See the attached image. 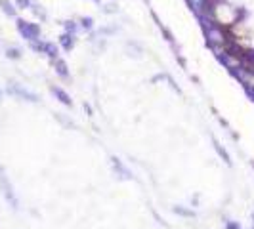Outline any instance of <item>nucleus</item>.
Wrapping results in <instances>:
<instances>
[{
    "mask_svg": "<svg viewBox=\"0 0 254 229\" xmlns=\"http://www.w3.org/2000/svg\"><path fill=\"white\" fill-rule=\"evenodd\" d=\"M14 4L17 10H29L31 4H33V0H14Z\"/></svg>",
    "mask_w": 254,
    "mask_h": 229,
    "instance_id": "nucleus-18",
    "label": "nucleus"
},
{
    "mask_svg": "<svg viewBox=\"0 0 254 229\" xmlns=\"http://www.w3.org/2000/svg\"><path fill=\"white\" fill-rule=\"evenodd\" d=\"M224 229H243V228H241L239 222H235V220H226V224H224Z\"/></svg>",
    "mask_w": 254,
    "mask_h": 229,
    "instance_id": "nucleus-19",
    "label": "nucleus"
},
{
    "mask_svg": "<svg viewBox=\"0 0 254 229\" xmlns=\"http://www.w3.org/2000/svg\"><path fill=\"white\" fill-rule=\"evenodd\" d=\"M52 67H54V71H56V75L61 78V80H69L71 78V69H69V65H67V61H65L63 57L54 59V61H52Z\"/></svg>",
    "mask_w": 254,
    "mask_h": 229,
    "instance_id": "nucleus-4",
    "label": "nucleus"
},
{
    "mask_svg": "<svg viewBox=\"0 0 254 229\" xmlns=\"http://www.w3.org/2000/svg\"><path fill=\"white\" fill-rule=\"evenodd\" d=\"M125 54L128 57H134V59H141L143 54H145V50H143V46L140 42H136V40H128L125 44Z\"/></svg>",
    "mask_w": 254,
    "mask_h": 229,
    "instance_id": "nucleus-7",
    "label": "nucleus"
},
{
    "mask_svg": "<svg viewBox=\"0 0 254 229\" xmlns=\"http://www.w3.org/2000/svg\"><path fill=\"white\" fill-rule=\"evenodd\" d=\"M251 164H253V168H254V162H251Z\"/></svg>",
    "mask_w": 254,
    "mask_h": 229,
    "instance_id": "nucleus-25",
    "label": "nucleus"
},
{
    "mask_svg": "<svg viewBox=\"0 0 254 229\" xmlns=\"http://www.w3.org/2000/svg\"><path fill=\"white\" fill-rule=\"evenodd\" d=\"M117 31H119V27H117V25H111V27H101L98 31V37H101V38H107V37H113V35H117Z\"/></svg>",
    "mask_w": 254,
    "mask_h": 229,
    "instance_id": "nucleus-15",
    "label": "nucleus"
},
{
    "mask_svg": "<svg viewBox=\"0 0 254 229\" xmlns=\"http://www.w3.org/2000/svg\"><path fill=\"white\" fill-rule=\"evenodd\" d=\"M50 94H52L59 103H63L65 107H73V100H71V96L63 90V88H61V86L50 84Z\"/></svg>",
    "mask_w": 254,
    "mask_h": 229,
    "instance_id": "nucleus-6",
    "label": "nucleus"
},
{
    "mask_svg": "<svg viewBox=\"0 0 254 229\" xmlns=\"http://www.w3.org/2000/svg\"><path fill=\"white\" fill-rule=\"evenodd\" d=\"M4 56L8 57L10 61H19V59L23 57V50H21L19 46H8V48L4 50Z\"/></svg>",
    "mask_w": 254,
    "mask_h": 229,
    "instance_id": "nucleus-11",
    "label": "nucleus"
},
{
    "mask_svg": "<svg viewBox=\"0 0 254 229\" xmlns=\"http://www.w3.org/2000/svg\"><path fill=\"white\" fill-rule=\"evenodd\" d=\"M83 107H85V111H86V113H88V114H92V105H90V103H86V101H85V105H83Z\"/></svg>",
    "mask_w": 254,
    "mask_h": 229,
    "instance_id": "nucleus-21",
    "label": "nucleus"
},
{
    "mask_svg": "<svg viewBox=\"0 0 254 229\" xmlns=\"http://www.w3.org/2000/svg\"><path fill=\"white\" fill-rule=\"evenodd\" d=\"M63 29H65V33H69V35H75V37H77L79 23H77V21H73V19H67V21H63Z\"/></svg>",
    "mask_w": 254,
    "mask_h": 229,
    "instance_id": "nucleus-16",
    "label": "nucleus"
},
{
    "mask_svg": "<svg viewBox=\"0 0 254 229\" xmlns=\"http://www.w3.org/2000/svg\"><path fill=\"white\" fill-rule=\"evenodd\" d=\"M161 33L167 37V40H169V42H174V37H172V33H170V31L165 27V25H161Z\"/></svg>",
    "mask_w": 254,
    "mask_h": 229,
    "instance_id": "nucleus-20",
    "label": "nucleus"
},
{
    "mask_svg": "<svg viewBox=\"0 0 254 229\" xmlns=\"http://www.w3.org/2000/svg\"><path fill=\"white\" fill-rule=\"evenodd\" d=\"M253 228H254V214H253Z\"/></svg>",
    "mask_w": 254,
    "mask_h": 229,
    "instance_id": "nucleus-23",
    "label": "nucleus"
},
{
    "mask_svg": "<svg viewBox=\"0 0 254 229\" xmlns=\"http://www.w3.org/2000/svg\"><path fill=\"white\" fill-rule=\"evenodd\" d=\"M15 29L19 33V37L27 42H35V40H41V35H42V29L39 23H33V21H27L23 17H17L15 19Z\"/></svg>",
    "mask_w": 254,
    "mask_h": 229,
    "instance_id": "nucleus-2",
    "label": "nucleus"
},
{
    "mask_svg": "<svg viewBox=\"0 0 254 229\" xmlns=\"http://www.w3.org/2000/svg\"><path fill=\"white\" fill-rule=\"evenodd\" d=\"M172 212L182 216V218H195V210H189V208H185V206H174Z\"/></svg>",
    "mask_w": 254,
    "mask_h": 229,
    "instance_id": "nucleus-13",
    "label": "nucleus"
},
{
    "mask_svg": "<svg viewBox=\"0 0 254 229\" xmlns=\"http://www.w3.org/2000/svg\"><path fill=\"white\" fill-rule=\"evenodd\" d=\"M29 10L33 12V15H35V17H37L41 23H46V21H48V12H46V8H44L42 4H39V2H33Z\"/></svg>",
    "mask_w": 254,
    "mask_h": 229,
    "instance_id": "nucleus-9",
    "label": "nucleus"
},
{
    "mask_svg": "<svg viewBox=\"0 0 254 229\" xmlns=\"http://www.w3.org/2000/svg\"><path fill=\"white\" fill-rule=\"evenodd\" d=\"M57 42L59 46L65 50V52H71L73 48H75V42H77V37L75 35H69V33H63L59 38H57Z\"/></svg>",
    "mask_w": 254,
    "mask_h": 229,
    "instance_id": "nucleus-10",
    "label": "nucleus"
},
{
    "mask_svg": "<svg viewBox=\"0 0 254 229\" xmlns=\"http://www.w3.org/2000/svg\"><path fill=\"white\" fill-rule=\"evenodd\" d=\"M0 193L4 195V200L12 206V210L17 212L19 210V199L15 197L14 186H12V182H10L8 174H6V168L2 164H0Z\"/></svg>",
    "mask_w": 254,
    "mask_h": 229,
    "instance_id": "nucleus-3",
    "label": "nucleus"
},
{
    "mask_svg": "<svg viewBox=\"0 0 254 229\" xmlns=\"http://www.w3.org/2000/svg\"><path fill=\"white\" fill-rule=\"evenodd\" d=\"M111 166H113V172L121 178V180H132V178H134L132 172L128 170L127 166H125V162H123L119 157H111Z\"/></svg>",
    "mask_w": 254,
    "mask_h": 229,
    "instance_id": "nucleus-5",
    "label": "nucleus"
},
{
    "mask_svg": "<svg viewBox=\"0 0 254 229\" xmlns=\"http://www.w3.org/2000/svg\"><path fill=\"white\" fill-rule=\"evenodd\" d=\"M0 10L6 17H12V19H17V8L12 0H0Z\"/></svg>",
    "mask_w": 254,
    "mask_h": 229,
    "instance_id": "nucleus-8",
    "label": "nucleus"
},
{
    "mask_svg": "<svg viewBox=\"0 0 254 229\" xmlns=\"http://www.w3.org/2000/svg\"><path fill=\"white\" fill-rule=\"evenodd\" d=\"M6 94L15 98V100L27 101V103H39V101H41V96H39L37 92L25 88V86L21 84V82H17V80H8V84H6Z\"/></svg>",
    "mask_w": 254,
    "mask_h": 229,
    "instance_id": "nucleus-1",
    "label": "nucleus"
},
{
    "mask_svg": "<svg viewBox=\"0 0 254 229\" xmlns=\"http://www.w3.org/2000/svg\"><path fill=\"white\" fill-rule=\"evenodd\" d=\"M212 143H214V149H216V153H218V157L222 158L224 162H226L227 166H231V157H229V153H227L226 149L220 145V142L216 140V138H212Z\"/></svg>",
    "mask_w": 254,
    "mask_h": 229,
    "instance_id": "nucleus-12",
    "label": "nucleus"
},
{
    "mask_svg": "<svg viewBox=\"0 0 254 229\" xmlns=\"http://www.w3.org/2000/svg\"><path fill=\"white\" fill-rule=\"evenodd\" d=\"M2 98H4V92L0 90V103H2Z\"/></svg>",
    "mask_w": 254,
    "mask_h": 229,
    "instance_id": "nucleus-22",
    "label": "nucleus"
},
{
    "mask_svg": "<svg viewBox=\"0 0 254 229\" xmlns=\"http://www.w3.org/2000/svg\"><path fill=\"white\" fill-rule=\"evenodd\" d=\"M103 14H107V15H113L119 12V6H117V2H109V4H103L101 8H99Z\"/></svg>",
    "mask_w": 254,
    "mask_h": 229,
    "instance_id": "nucleus-17",
    "label": "nucleus"
},
{
    "mask_svg": "<svg viewBox=\"0 0 254 229\" xmlns=\"http://www.w3.org/2000/svg\"><path fill=\"white\" fill-rule=\"evenodd\" d=\"M79 29H83V31H92L94 29V17H81L79 19Z\"/></svg>",
    "mask_w": 254,
    "mask_h": 229,
    "instance_id": "nucleus-14",
    "label": "nucleus"
},
{
    "mask_svg": "<svg viewBox=\"0 0 254 229\" xmlns=\"http://www.w3.org/2000/svg\"><path fill=\"white\" fill-rule=\"evenodd\" d=\"M92 2H99V0H92Z\"/></svg>",
    "mask_w": 254,
    "mask_h": 229,
    "instance_id": "nucleus-24",
    "label": "nucleus"
}]
</instances>
